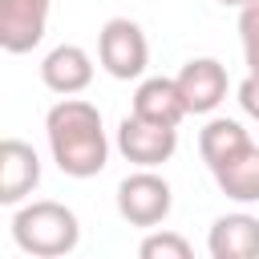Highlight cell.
<instances>
[{
	"mask_svg": "<svg viewBox=\"0 0 259 259\" xmlns=\"http://www.w3.org/2000/svg\"><path fill=\"white\" fill-rule=\"evenodd\" d=\"M45 138H49V154L57 170L69 178H93L109 162V138L101 125V109L85 97H61L45 113Z\"/></svg>",
	"mask_w": 259,
	"mask_h": 259,
	"instance_id": "obj_1",
	"label": "cell"
},
{
	"mask_svg": "<svg viewBox=\"0 0 259 259\" xmlns=\"http://www.w3.org/2000/svg\"><path fill=\"white\" fill-rule=\"evenodd\" d=\"M12 243L24 255L36 259H61L69 251H77L81 243V223L77 214L57 202V198H36V202H20L12 214Z\"/></svg>",
	"mask_w": 259,
	"mask_h": 259,
	"instance_id": "obj_2",
	"label": "cell"
},
{
	"mask_svg": "<svg viewBox=\"0 0 259 259\" xmlns=\"http://www.w3.org/2000/svg\"><path fill=\"white\" fill-rule=\"evenodd\" d=\"M170 210H174V190L150 166H138L134 174H125L117 182V214L130 227L154 231V227H162L170 219Z\"/></svg>",
	"mask_w": 259,
	"mask_h": 259,
	"instance_id": "obj_3",
	"label": "cell"
},
{
	"mask_svg": "<svg viewBox=\"0 0 259 259\" xmlns=\"http://www.w3.org/2000/svg\"><path fill=\"white\" fill-rule=\"evenodd\" d=\"M97 61L113 81H138L150 65V40L138 20L109 16L97 32Z\"/></svg>",
	"mask_w": 259,
	"mask_h": 259,
	"instance_id": "obj_4",
	"label": "cell"
},
{
	"mask_svg": "<svg viewBox=\"0 0 259 259\" xmlns=\"http://www.w3.org/2000/svg\"><path fill=\"white\" fill-rule=\"evenodd\" d=\"M117 150H121L125 162L158 170L162 162L174 158V150H178V130L130 113V117H121V125H117Z\"/></svg>",
	"mask_w": 259,
	"mask_h": 259,
	"instance_id": "obj_5",
	"label": "cell"
},
{
	"mask_svg": "<svg viewBox=\"0 0 259 259\" xmlns=\"http://www.w3.org/2000/svg\"><path fill=\"white\" fill-rule=\"evenodd\" d=\"M53 0H0V49L20 57L45 40Z\"/></svg>",
	"mask_w": 259,
	"mask_h": 259,
	"instance_id": "obj_6",
	"label": "cell"
},
{
	"mask_svg": "<svg viewBox=\"0 0 259 259\" xmlns=\"http://www.w3.org/2000/svg\"><path fill=\"white\" fill-rule=\"evenodd\" d=\"M178 89L186 101V113H214L231 89L227 81V65L214 57H190L178 69Z\"/></svg>",
	"mask_w": 259,
	"mask_h": 259,
	"instance_id": "obj_7",
	"label": "cell"
},
{
	"mask_svg": "<svg viewBox=\"0 0 259 259\" xmlns=\"http://www.w3.org/2000/svg\"><path fill=\"white\" fill-rule=\"evenodd\" d=\"M40 186V158L28 142L4 138L0 142V202L20 206L32 190Z\"/></svg>",
	"mask_w": 259,
	"mask_h": 259,
	"instance_id": "obj_8",
	"label": "cell"
},
{
	"mask_svg": "<svg viewBox=\"0 0 259 259\" xmlns=\"http://www.w3.org/2000/svg\"><path fill=\"white\" fill-rule=\"evenodd\" d=\"M40 81H45V89H53L61 97L85 93L93 81V57L81 45H57L40 61Z\"/></svg>",
	"mask_w": 259,
	"mask_h": 259,
	"instance_id": "obj_9",
	"label": "cell"
},
{
	"mask_svg": "<svg viewBox=\"0 0 259 259\" xmlns=\"http://www.w3.org/2000/svg\"><path fill=\"white\" fill-rule=\"evenodd\" d=\"M210 259H259V219L247 210L219 214L206 235Z\"/></svg>",
	"mask_w": 259,
	"mask_h": 259,
	"instance_id": "obj_10",
	"label": "cell"
},
{
	"mask_svg": "<svg viewBox=\"0 0 259 259\" xmlns=\"http://www.w3.org/2000/svg\"><path fill=\"white\" fill-rule=\"evenodd\" d=\"M130 113H138V117H146V121H158V125H174V130H178V121L186 117V101H182L178 77H146V81H138Z\"/></svg>",
	"mask_w": 259,
	"mask_h": 259,
	"instance_id": "obj_11",
	"label": "cell"
},
{
	"mask_svg": "<svg viewBox=\"0 0 259 259\" xmlns=\"http://www.w3.org/2000/svg\"><path fill=\"white\" fill-rule=\"evenodd\" d=\"M251 146V134L243 130V121L235 117H210L202 130H198V154L210 170H219L223 162H231L235 154H243Z\"/></svg>",
	"mask_w": 259,
	"mask_h": 259,
	"instance_id": "obj_12",
	"label": "cell"
},
{
	"mask_svg": "<svg viewBox=\"0 0 259 259\" xmlns=\"http://www.w3.org/2000/svg\"><path fill=\"white\" fill-rule=\"evenodd\" d=\"M219 190L235 202H259V146L251 142L243 154H235L231 162H223L219 170H210Z\"/></svg>",
	"mask_w": 259,
	"mask_h": 259,
	"instance_id": "obj_13",
	"label": "cell"
},
{
	"mask_svg": "<svg viewBox=\"0 0 259 259\" xmlns=\"http://www.w3.org/2000/svg\"><path fill=\"white\" fill-rule=\"evenodd\" d=\"M138 255L142 259H190L194 255V247H190V239H182L178 231H150L142 243H138Z\"/></svg>",
	"mask_w": 259,
	"mask_h": 259,
	"instance_id": "obj_14",
	"label": "cell"
},
{
	"mask_svg": "<svg viewBox=\"0 0 259 259\" xmlns=\"http://www.w3.org/2000/svg\"><path fill=\"white\" fill-rule=\"evenodd\" d=\"M239 40H243L247 73H259V0L239 8Z\"/></svg>",
	"mask_w": 259,
	"mask_h": 259,
	"instance_id": "obj_15",
	"label": "cell"
},
{
	"mask_svg": "<svg viewBox=\"0 0 259 259\" xmlns=\"http://www.w3.org/2000/svg\"><path fill=\"white\" fill-rule=\"evenodd\" d=\"M235 97H239V105H243V113L259 121V73H247V77L239 81V89H235Z\"/></svg>",
	"mask_w": 259,
	"mask_h": 259,
	"instance_id": "obj_16",
	"label": "cell"
},
{
	"mask_svg": "<svg viewBox=\"0 0 259 259\" xmlns=\"http://www.w3.org/2000/svg\"><path fill=\"white\" fill-rule=\"evenodd\" d=\"M219 4H223V8H247L251 0H219Z\"/></svg>",
	"mask_w": 259,
	"mask_h": 259,
	"instance_id": "obj_17",
	"label": "cell"
}]
</instances>
